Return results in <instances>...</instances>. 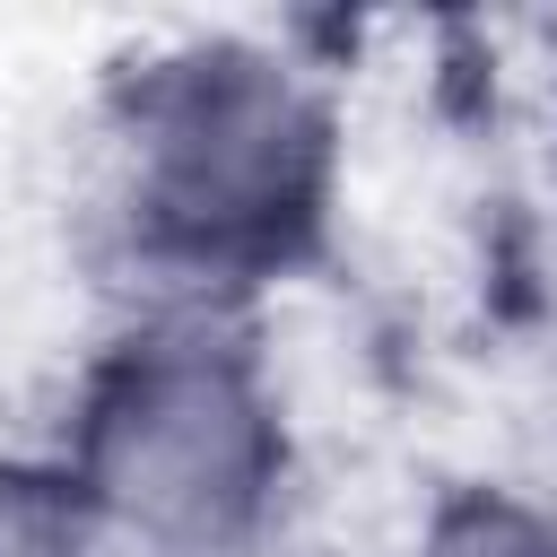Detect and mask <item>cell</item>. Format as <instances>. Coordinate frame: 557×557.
Instances as JSON below:
<instances>
[{
  "instance_id": "cell-1",
  "label": "cell",
  "mask_w": 557,
  "mask_h": 557,
  "mask_svg": "<svg viewBox=\"0 0 557 557\" xmlns=\"http://www.w3.org/2000/svg\"><path fill=\"white\" fill-rule=\"evenodd\" d=\"M104 479L148 531H174V540L226 531L261 479L252 400L218 366H148L104 426Z\"/></svg>"
},
{
  "instance_id": "cell-2",
  "label": "cell",
  "mask_w": 557,
  "mask_h": 557,
  "mask_svg": "<svg viewBox=\"0 0 557 557\" xmlns=\"http://www.w3.org/2000/svg\"><path fill=\"white\" fill-rule=\"evenodd\" d=\"M305 122L287 87L252 78L244 61H218L191 78L165 113V200L191 226H252L278 200H296Z\"/></svg>"
},
{
  "instance_id": "cell-3",
  "label": "cell",
  "mask_w": 557,
  "mask_h": 557,
  "mask_svg": "<svg viewBox=\"0 0 557 557\" xmlns=\"http://www.w3.org/2000/svg\"><path fill=\"white\" fill-rule=\"evenodd\" d=\"M435 557H548L513 513H470V522H453L444 540H435Z\"/></svg>"
}]
</instances>
